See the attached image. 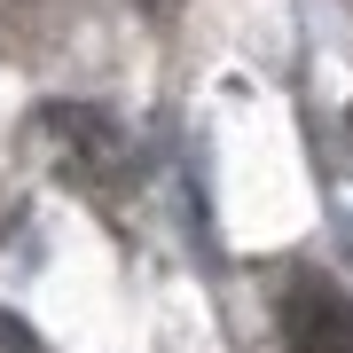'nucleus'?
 Masks as SVG:
<instances>
[{"instance_id": "1", "label": "nucleus", "mask_w": 353, "mask_h": 353, "mask_svg": "<svg viewBox=\"0 0 353 353\" xmlns=\"http://www.w3.org/2000/svg\"><path fill=\"white\" fill-rule=\"evenodd\" d=\"M275 330H283L290 353H353V299L330 275L299 267L275 299Z\"/></svg>"}, {"instance_id": "2", "label": "nucleus", "mask_w": 353, "mask_h": 353, "mask_svg": "<svg viewBox=\"0 0 353 353\" xmlns=\"http://www.w3.org/2000/svg\"><path fill=\"white\" fill-rule=\"evenodd\" d=\"M0 353H39V330L16 322V314H0Z\"/></svg>"}]
</instances>
